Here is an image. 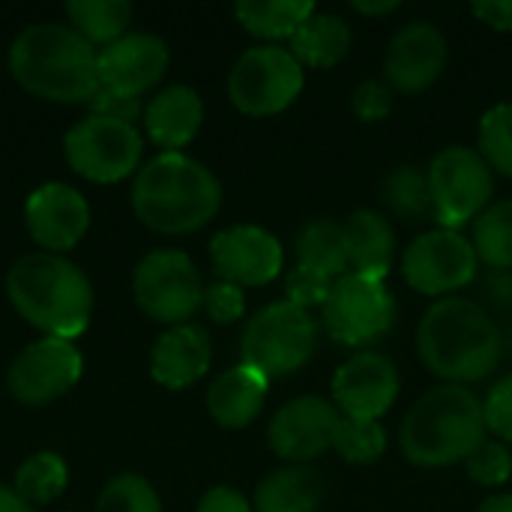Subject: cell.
Instances as JSON below:
<instances>
[{
  "mask_svg": "<svg viewBox=\"0 0 512 512\" xmlns=\"http://www.w3.org/2000/svg\"><path fill=\"white\" fill-rule=\"evenodd\" d=\"M417 354L426 369L450 384L489 378L504 357V333L477 300L444 297L417 327Z\"/></svg>",
  "mask_w": 512,
  "mask_h": 512,
  "instance_id": "1",
  "label": "cell"
},
{
  "mask_svg": "<svg viewBox=\"0 0 512 512\" xmlns=\"http://www.w3.org/2000/svg\"><path fill=\"white\" fill-rule=\"evenodd\" d=\"M9 72L27 93L48 102H87L99 90L96 48L60 21L24 27L9 48Z\"/></svg>",
  "mask_w": 512,
  "mask_h": 512,
  "instance_id": "2",
  "label": "cell"
},
{
  "mask_svg": "<svg viewBox=\"0 0 512 512\" xmlns=\"http://www.w3.org/2000/svg\"><path fill=\"white\" fill-rule=\"evenodd\" d=\"M222 207L216 174L192 156L159 153L132 183L135 216L159 234H189L207 225Z\"/></svg>",
  "mask_w": 512,
  "mask_h": 512,
  "instance_id": "3",
  "label": "cell"
},
{
  "mask_svg": "<svg viewBox=\"0 0 512 512\" xmlns=\"http://www.w3.org/2000/svg\"><path fill=\"white\" fill-rule=\"evenodd\" d=\"M6 294L24 321L63 342L81 336L93 315L90 279L66 258L48 252L18 258L6 273Z\"/></svg>",
  "mask_w": 512,
  "mask_h": 512,
  "instance_id": "4",
  "label": "cell"
},
{
  "mask_svg": "<svg viewBox=\"0 0 512 512\" xmlns=\"http://www.w3.org/2000/svg\"><path fill=\"white\" fill-rule=\"evenodd\" d=\"M486 432L483 402L462 384H441L405 414L399 447L417 468H447L465 462L486 441Z\"/></svg>",
  "mask_w": 512,
  "mask_h": 512,
  "instance_id": "5",
  "label": "cell"
},
{
  "mask_svg": "<svg viewBox=\"0 0 512 512\" xmlns=\"http://www.w3.org/2000/svg\"><path fill=\"white\" fill-rule=\"evenodd\" d=\"M318 348L315 318L282 300L255 312L240 339L243 366L258 369L264 378H282L303 369Z\"/></svg>",
  "mask_w": 512,
  "mask_h": 512,
  "instance_id": "6",
  "label": "cell"
},
{
  "mask_svg": "<svg viewBox=\"0 0 512 512\" xmlns=\"http://www.w3.org/2000/svg\"><path fill=\"white\" fill-rule=\"evenodd\" d=\"M324 330L351 348H369L381 342L396 321V300L387 291L384 279L363 273H345L333 279L327 303L321 306Z\"/></svg>",
  "mask_w": 512,
  "mask_h": 512,
  "instance_id": "7",
  "label": "cell"
},
{
  "mask_svg": "<svg viewBox=\"0 0 512 512\" xmlns=\"http://www.w3.org/2000/svg\"><path fill=\"white\" fill-rule=\"evenodd\" d=\"M303 66L282 45H255L240 54L228 75V96L249 117L285 111L303 90Z\"/></svg>",
  "mask_w": 512,
  "mask_h": 512,
  "instance_id": "8",
  "label": "cell"
},
{
  "mask_svg": "<svg viewBox=\"0 0 512 512\" xmlns=\"http://www.w3.org/2000/svg\"><path fill=\"white\" fill-rule=\"evenodd\" d=\"M132 297L144 315L162 324H189L204 303L201 273L186 252L156 249L132 273Z\"/></svg>",
  "mask_w": 512,
  "mask_h": 512,
  "instance_id": "9",
  "label": "cell"
},
{
  "mask_svg": "<svg viewBox=\"0 0 512 512\" xmlns=\"http://www.w3.org/2000/svg\"><path fill=\"white\" fill-rule=\"evenodd\" d=\"M63 147L75 174L93 183H117L135 174L144 141L132 123L90 114L66 132Z\"/></svg>",
  "mask_w": 512,
  "mask_h": 512,
  "instance_id": "10",
  "label": "cell"
},
{
  "mask_svg": "<svg viewBox=\"0 0 512 512\" xmlns=\"http://www.w3.org/2000/svg\"><path fill=\"white\" fill-rule=\"evenodd\" d=\"M429 186L435 201V219L441 228H462L477 222L483 210H489V198L495 189L492 168L471 147H447L429 165Z\"/></svg>",
  "mask_w": 512,
  "mask_h": 512,
  "instance_id": "11",
  "label": "cell"
},
{
  "mask_svg": "<svg viewBox=\"0 0 512 512\" xmlns=\"http://www.w3.org/2000/svg\"><path fill=\"white\" fill-rule=\"evenodd\" d=\"M477 252L474 243L459 231L438 228L420 234L402 258L405 282L429 297H450L459 288H468L477 279Z\"/></svg>",
  "mask_w": 512,
  "mask_h": 512,
  "instance_id": "12",
  "label": "cell"
},
{
  "mask_svg": "<svg viewBox=\"0 0 512 512\" xmlns=\"http://www.w3.org/2000/svg\"><path fill=\"white\" fill-rule=\"evenodd\" d=\"M81 369L84 363L72 342L45 336L12 360L6 384L21 405H45L69 393L78 384Z\"/></svg>",
  "mask_w": 512,
  "mask_h": 512,
  "instance_id": "13",
  "label": "cell"
},
{
  "mask_svg": "<svg viewBox=\"0 0 512 512\" xmlns=\"http://www.w3.org/2000/svg\"><path fill=\"white\" fill-rule=\"evenodd\" d=\"M339 420L342 414L333 402L318 396H300L273 414L267 426V441L279 459L306 465L333 447Z\"/></svg>",
  "mask_w": 512,
  "mask_h": 512,
  "instance_id": "14",
  "label": "cell"
},
{
  "mask_svg": "<svg viewBox=\"0 0 512 512\" xmlns=\"http://www.w3.org/2000/svg\"><path fill=\"white\" fill-rule=\"evenodd\" d=\"M210 258L222 282L255 288L279 276L285 252L282 243L258 225H231L210 240Z\"/></svg>",
  "mask_w": 512,
  "mask_h": 512,
  "instance_id": "15",
  "label": "cell"
},
{
  "mask_svg": "<svg viewBox=\"0 0 512 512\" xmlns=\"http://www.w3.org/2000/svg\"><path fill=\"white\" fill-rule=\"evenodd\" d=\"M399 396V369L375 351H360L333 375V405L342 417L381 420Z\"/></svg>",
  "mask_w": 512,
  "mask_h": 512,
  "instance_id": "16",
  "label": "cell"
},
{
  "mask_svg": "<svg viewBox=\"0 0 512 512\" xmlns=\"http://www.w3.org/2000/svg\"><path fill=\"white\" fill-rule=\"evenodd\" d=\"M447 66V36L429 21H411L393 33L384 57V75L390 90L423 93Z\"/></svg>",
  "mask_w": 512,
  "mask_h": 512,
  "instance_id": "17",
  "label": "cell"
},
{
  "mask_svg": "<svg viewBox=\"0 0 512 512\" xmlns=\"http://www.w3.org/2000/svg\"><path fill=\"white\" fill-rule=\"evenodd\" d=\"M168 60V45L156 33H123L117 42L96 51L99 87L123 96H141L165 75Z\"/></svg>",
  "mask_w": 512,
  "mask_h": 512,
  "instance_id": "18",
  "label": "cell"
},
{
  "mask_svg": "<svg viewBox=\"0 0 512 512\" xmlns=\"http://www.w3.org/2000/svg\"><path fill=\"white\" fill-rule=\"evenodd\" d=\"M24 222L39 246L51 252H66L87 234L90 207L78 189L66 183H42L30 192L24 204Z\"/></svg>",
  "mask_w": 512,
  "mask_h": 512,
  "instance_id": "19",
  "label": "cell"
},
{
  "mask_svg": "<svg viewBox=\"0 0 512 512\" xmlns=\"http://www.w3.org/2000/svg\"><path fill=\"white\" fill-rule=\"evenodd\" d=\"M213 360V345L204 327L177 324L165 330L150 351V375L168 390H183L207 375Z\"/></svg>",
  "mask_w": 512,
  "mask_h": 512,
  "instance_id": "20",
  "label": "cell"
},
{
  "mask_svg": "<svg viewBox=\"0 0 512 512\" xmlns=\"http://www.w3.org/2000/svg\"><path fill=\"white\" fill-rule=\"evenodd\" d=\"M201 120H204L201 96L186 84H171V87L159 90L144 108L147 135L165 153H180V147L198 135Z\"/></svg>",
  "mask_w": 512,
  "mask_h": 512,
  "instance_id": "21",
  "label": "cell"
},
{
  "mask_svg": "<svg viewBox=\"0 0 512 512\" xmlns=\"http://www.w3.org/2000/svg\"><path fill=\"white\" fill-rule=\"evenodd\" d=\"M270 378L252 366H234L222 372L207 393V411L222 429H246L264 408Z\"/></svg>",
  "mask_w": 512,
  "mask_h": 512,
  "instance_id": "22",
  "label": "cell"
},
{
  "mask_svg": "<svg viewBox=\"0 0 512 512\" xmlns=\"http://www.w3.org/2000/svg\"><path fill=\"white\" fill-rule=\"evenodd\" d=\"M345 228V252L351 273H363L372 279H384L393 267L396 234L387 216L378 210H357L348 216Z\"/></svg>",
  "mask_w": 512,
  "mask_h": 512,
  "instance_id": "23",
  "label": "cell"
},
{
  "mask_svg": "<svg viewBox=\"0 0 512 512\" xmlns=\"http://www.w3.org/2000/svg\"><path fill=\"white\" fill-rule=\"evenodd\" d=\"M324 501V480L306 465L273 471L255 492V512H315Z\"/></svg>",
  "mask_w": 512,
  "mask_h": 512,
  "instance_id": "24",
  "label": "cell"
},
{
  "mask_svg": "<svg viewBox=\"0 0 512 512\" xmlns=\"http://www.w3.org/2000/svg\"><path fill=\"white\" fill-rule=\"evenodd\" d=\"M288 51L300 60V66L330 69L342 63L351 51V27L345 18L333 12H312L306 24L294 33Z\"/></svg>",
  "mask_w": 512,
  "mask_h": 512,
  "instance_id": "25",
  "label": "cell"
},
{
  "mask_svg": "<svg viewBox=\"0 0 512 512\" xmlns=\"http://www.w3.org/2000/svg\"><path fill=\"white\" fill-rule=\"evenodd\" d=\"M240 24L258 36L270 39H294V33L306 24V18L315 12V3L309 0H243L234 6Z\"/></svg>",
  "mask_w": 512,
  "mask_h": 512,
  "instance_id": "26",
  "label": "cell"
},
{
  "mask_svg": "<svg viewBox=\"0 0 512 512\" xmlns=\"http://www.w3.org/2000/svg\"><path fill=\"white\" fill-rule=\"evenodd\" d=\"M297 261L327 279H339L348 273V252H345V228L333 219L309 222L297 237Z\"/></svg>",
  "mask_w": 512,
  "mask_h": 512,
  "instance_id": "27",
  "label": "cell"
},
{
  "mask_svg": "<svg viewBox=\"0 0 512 512\" xmlns=\"http://www.w3.org/2000/svg\"><path fill=\"white\" fill-rule=\"evenodd\" d=\"M381 201L384 207L405 219V222H429L435 219V201H432V186L429 174L420 171L417 165H399L387 174L381 186Z\"/></svg>",
  "mask_w": 512,
  "mask_h": 512,
  "instance_id": "28",
  "label": "cell"
},
{
  "mask_svg": "<svg viewBox=\"0 0 512 512\" xmlns=\"http://www.w3.org/2000/svg\"><path fill=\"white\" fill-rule=\"evenodd\" d=\"M69 27L78 30L90 45H111L123 36L132 3L126 0H69L66 3Z\"/></svg>",
  "mask_w": 512,
  "mask_h": 512,
  "instance_id": "29",
  "label": "cell"
},
{
  "mask_svg": "<svg viewBox=\"0 0 512 512\" xmlns=\"http://www.w3.org/2000/svg\"><path fill=\"white\" fill-rule=\"evenodd\" d=\"M69 486V468L66 462L51 453V450H42V453H33L30 459L21 462V468L15 471V492L33 507V504H51L57 501Z\"/></svg>",
  "mask_w": 512,
  "mask_h": 512,
  "instance_id": "30",
  "label": "cell"
},
{
  "mask_svg": "<svg viewBox=\"0 0 512 512\" xmlns=\"http://www.w3.org/2000/svg\"><path fill=\"white\" fill-rule=\"evenodd\" d=\"M474 252L489 270H512V201L492 204L474 222Z\"/></svg>",
  "mask_w": 512,
  "mask_h": 512,
  "instance_id": "31",
  "label": "cell"
},
{
  "mask_svg": "<svg viewBox=\"0 0 512 512\" xmlns=\"http://www.w3.org/2000/svg\"><path fill=\"white\" fill-rule=\"evenodd\" d=\"M333 450L351 465H372L387 450V432L378 420L342 417L333 438Z\"/></svg>",
  "mask_w": 512,
  "mask_h": 512,
  "instance_id": "32",
  "label": "cell"
},
{
  "mask_svg": "<svg viewBox=\"0 0 512 512\" xmlns=\"http://www.w3.org/2000/svg\"><path fill=\"white\" fill-rule=\"evenodd\" d=\"M480 156L486 165L504 177H512V105H495L483 114L477 132Z\"/></svg>",
  "mask_w": 512,
  "mask_h": 512,
  "instance_id": "33",
  "label": "cell"
},
{
  "mask_svg": "<svg viewBox=\"0 0 512 512\" xmlns=\"http://www.w3.org/2000/svg\"><path fill=\"white\" fill-rule=\"evenodd\" d=\"M96 512H162V501L141 474H117L102 489Z\"/></svg>",
  "mask_w": 512,
  "mask_h": 512,
  "instance_id": "34",
  "label": "cell"
},
{
  "mask_svg": "<svg viewBox=\"0 0 512 512\" xmlns=\"http://www.w3.org/2000/svg\"><path fill=\"white\" fill-rule=\"evenodd\" d=\"M465 471L477 486H504L512 474V456L504 441H483L468 459Z\"/></svg>",
  "mask_w": 512,
  "mask_h": 512,
  "instance_id": "35",
  "label": "cell"
},
{
  "mask_svg": "<svg viewBox=\"0 0 512 512\" xmlns=\"http://www.w3.org/2000/svg\"><path fill=\"white\" fill-rule=\"evenodd\" d=\"M333 288V279L309 270V267H294L285 279V300L300 306V309H315V306H324L327 303V294Z\"/></svg>",
  "mask_w": 512,
  "mask_h": 512,
  "instance_id": "36",
  "label": "cell"
},
{
  "mask_svg": "<svg viewBox=\"0 0 512 512\" xmlns=\"http://www.w3.org/2000/svg\"><path fill=\"white\" fill-rule=\"evenodd\" d=\"M207 315L216 321V324H234L243 318L246 312V294L240 285H231V282H213L204 288V303Z\"/></svg>",
  "mask_w": 512,
  "mask_h": 512,
  "instance_id": "37",
  "label": "cell"
},
{
  "mask_svg": "<svg viewBox=\"0 0 512 512\" xmlns=\"http://www.w3.org/2000/svg\"><path fill=\"white\" fill-rule=\"evenodd\" d=\"M483 414H486V429L498 441L512 444V375L501 378L489 390V396L483 402Z\"/></svg>",
  "mask_w": 512,
  "mask_h": 512,
  "instance_id": "38",
  "label": "cell"
},
{
  "mask_svg": "<svg viewBox=\"0 0 512 512\" xmlns=\"http://www.w3.org/2000/svg\"><path fill=\"white\" fill-rule=\"evenodd\" d=\"M354 114L366 123H378L384 120L390 111H393V90L387 81H363L357 90H354Z\"/></svg>",
  "mask_w": 512,
  "mask_h": 512,
  "instance_id": "39",
  "label": "cell"
},
{
  "mask_svg": "<svg viewBox=\"0 0 512 512\" xmlns=\"http://www.w3.org/2000/svg\"><path fill=\"white\" fill-rule=\"evenodd\" d=\"M87 108L96 117H111V120H123V123H132L144 111L138 96H123V93H114V90H105V87H99L87 99Z\"/></svg>",
  "mask_w": 512,
  "mask_h": 512,
  "instance_id": "40",
  "label": "cell"
},
{
  "mask_svg": "<svg viewBox=\"0 0 512 512\" xmlns=\"http://www.w3.org/2000/svg\"><path fill=\"white\" fill-rule=\"evenodd\" d=\"M480 297H483V309L492 315V312H501V315H512V276L510 273H501V270H489L483 279H480Z\"/></svg>",
  "mask_w": 512,
  "mask_h": 512,
  "instance_id": "41",
  "label": "cell"
},
{
  "mask_svg": "<svg viewBox=\"0 0 512 512\" xmlns=\"http://www.w3.org/2000/svg\"><path fill=\"white\" fill-rule=\"evenodd\" d=\"M198 512H252L249 501L231 489V486H216L210 489L201 501H198Z\"/></svg>",
  "mask_w": 512,
  "mask_h": 512,
  "instance_id": "42",
  "label": "cell"
},
{
  "mask_svg": "<svg viewBox=\"0 0 512 512\" xmlns=\"http://www.w3.org/2000/svg\"><path fill=\"white\" fill-rule=\"evenodd\" d=\"M474 15L492 30L512 33V0H480L474 3Z\"/></svg>",
  "mask_w": 512,
  "mask_h": 512,
  "instance_id": "43",
  "label": "cell"
},
{
  "mask_svg": "<svg viewBox=\"0 0 512 512\" xmlns=\"http://www.w3.org/2000/svg\"><path fill=\"white\" fill-rule=\"evenodd\" d=\"M0 512H36L15 489L0 483Z\"/></svg>",
  "mask_w": 512,
  "mask_h": 512,
  "instance_id": "44",
  "label": "cell"
},
{
  "mask_svg": "<svg viewBox=\"0 0 512 512\" xmlns=\"http://www.w3.org/2000/svg\"><path fill=\"white\" fill-rule=\"evenodd\" d=\"M360 15H387V12H396L399 9V0H384V3H363V0H357V3H351Z\"/></svg>",
  "mask_w": 512,
  "mask_h": 512,
  "instance_id": "45",
  "label": "cell"
},
{
  "mask_svg": "<svg viewBox=\"0 0 512 512\" xmlns=\"http://www.w3.org/2000/svg\"><path fill=\"white\" fill-rule=\"evenodd\" d=\"M480 512H512V495H498V498H489Z\"/></svg>",
  "mask_w": 512,
  "mask_h": 512,
  "instance_id": "46",
  "label": "cell"
},
{
  "mask_svg": "<svg viewBox=\"0 0 512 512\" xmlns=\"http://www.w3.org/2000/svg\"><path fill=\"white\" fill-rule=\"evenodd\" d=\"M507 342H510V348H512V315H510V327H507Z\"/></svg>",
  "mask_w": 512,
  "mask_h": 512,
  "instance_id": "47",
  "label": "cell"
}]
</instances>
